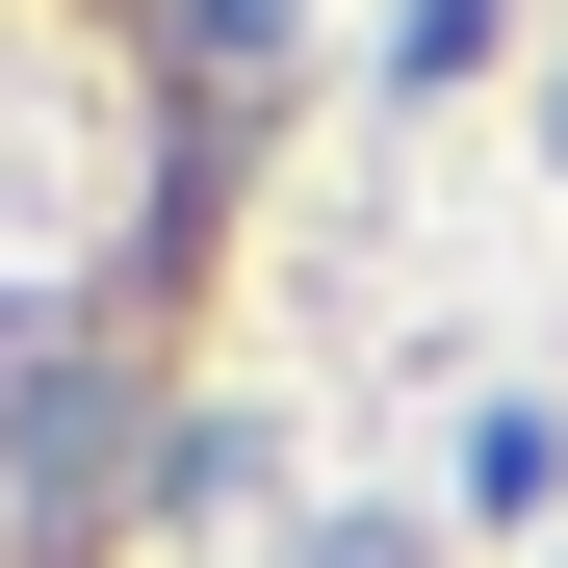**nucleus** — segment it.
<instances>
[{
	"mask_svg": "<svg viewBox=\"0 0 568 568\" xmlns=\"http://www.w3.org/2000/svg\"><path fill=\"white\" fill-rule=\"evenodd\" d=\"M78 439V336H0V465H52Z\"/></svg>",
	"mask_w": 568,
	"mask_h": 568,
	"instance_id": "obj_1",
	"label": "nucleus"
},
{
	"mask_svg": "<svg viewBox=\"0 0 568 568\" xmlns=\"http://www.w3.org/2000/svg\"><path fill=\"white\" fill-rule=\"evenodd\" d=\"M388 52H414V78H465V52H491V0H388Z\"/></svg>",
	"mask_w": 568,
	"mask_h": 568,
	"instance_id": "obj_2",
	"label": "nucleus"
}]
</instances>
